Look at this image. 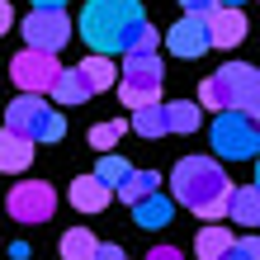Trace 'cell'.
I'll return each instance as SVG.
<instances>
[{
	"label": "cell",
	"instance_id": "6da1fadb",
	"mask_svg": "<svg viewBox=\"0 0 260 260\" xmlns=\"http://www.w3.org/2000/svg\"><path fill=\"white\" fill-rule=\"evenodd\" d=\"M171 194H175V204H185L204 222H218V218H227L232 180L222 175V166L213 161V156H185L171 171Z\"/></svg>",
	"mask_w": 260,
	"mask_h": 260
},
{
	"label": "cell",
	"instance_id": "7a4b0ae2",
	"mask_svg": "<svg viewBox=\"0 0 260 260\" xmlns=\"http://www.w3.org/2000/svg\"><path fill=\"white\" fill-rule=\"evenodd\" d=\"M137 19H142V5L137 0H90L81 10V38H85L90 52L118 57Z\"/></svg>",
	"mask_w": 260,
	"mask_h": 260
},
{
	"label": "cell",
	"instance_id": "3957f363",
	"mask_svg": "<svg viewBox=\"0 0 260 260\" xmlns=\"http://www.w3.org/2000/svg\"><path fill=\"white\" fill-rule=\"evenodd\" d=\"M5 133L14 137H28V142H62V114L52 109L48 100H38V95H19V100H10L5 104Z\"/></svg>",
	"mask_w": 260,
	"mask_h": 260
},
{
	"label": "cell",
	"instance_id": "277c9868",
	"mask_svg": "<svg viewBox=\"0 0 260 260\" xmlns=\"http://www.w3.org/2000/svg\"><path fill=\"white\" fill-rule=\"evenodd\" d=\"M118 100L128 109H142V104H161V85H166V62L156 52H142V57H123L118 67Z\"/></svg>",
	"mask_w": 260,
	"mask_h": 260
},
{
	"label": "cell",
	"instance_id": "5b68a950",
	"mask_svg": "<svg viewBox=\"0 0 260 260\" xmlns=\"http://www.w3.org/2000/svg\"><path fill=\"white\" fill-rule=\"evenodd\" d=\"M208 142H213V151H218L222 161H251L260 151V128H255L251 114L218 109V118H213V128H208Z\"/></svg>",
	"mask_w": 260,
	"mask_h": 260
},
{
	"label": "cell",
	"instance_id": "8992f818",
	"mask_svg": "<svg viewBox=\"0 0 260 260\" xmlns=\"http://www.w3.org/2000/svg\"><path fill=\"white\" fill-rule=\"evenodd\" d=\"M213 85H218V95H222V109L260 118V71L251 62H227L213 76Z\"/></svg>",
	"mask_w": 260,
	"mask_h": 260
},
{
	"label": "cell",
	"instance_id": "52a82bcc",
	"mask_svg": "<svg viewBox=\"0 0 260 260\" xmlns=\"http://www.w3.org/2000/svg\"><path fill=\"white\" fill-rule=\"evenodd\" d=\"M57 52H38V48H24L19 57H10V81L19 85V95H48V85L57 81Z\"/></svg>",
	"mask_w": 260,
	"mask_h": 260
},
{
	"label": "cell",
	"instance_id": "ba28073f",
	"mask_svg": "<svg viewBox=\"0 0 260 260\" xmlns=\"http://www.w3.org/2000/svg\"><path fill=\"white\" fill-rule=\"evenodd\" d=\"M5 208L14 222H48L52 208H57V189L48 180H19L10 194H5Z\"/></svg>",
	"mask_w": 260,
	"mask_h": 260
},
{
	"label": "cell",
	"instance_id": "9c48e42d",
	"mask_svg": "<svg viewBox=\"0 0 260 260\" xmlns=\"http://www.w3.org/2000/svg\"><path fill=\"white\" fill-rule=\"evenodd\" d=\"M19 28H24V43H28V48H38V52H62L67 43H71L67 10H34Z\"/></svg>",
	"mask_w": 260,
	"mask_h": 260
},
{
	"label": "cell",
	"instance_id": "30bf717a",
	"mask_svg": "<svg viewBox=\"0 0 260 260\" xmlns=\"http://www.w3.org/2000/svg\"><path fill=\"white\" fill-rule=\"evenodd\" d=\"M204 24H208V48H237L246 38V14H241V5H213L204 14Z\"/></svg>",
	"mask_w": 260,
	"mask_h": 260
},
{
	"label": "cell",
	"instance_id": "8fae6325",
	"mask_svg": "<svg viewBox=\"0 0 260 260\" xmlns=\"http://www.w3.org/2000/svg\"><path fill=\"white\" fill-rule=\"evenodd\" d=\"M166 48H171L175 57H185V62L204 57V52H208V24L199 19V14H185V19L166 34Z\"/></svg>",
	"mask_w": 260,
	"mask_h": 260
},
{
	"label": "cell",
	"instance_id": "7c38bea8",
	"mask_svg": "<svg viewBox=\"0 0 260 260\" xmlns=\"http://www.w3.org/2000/svg\"><path fill=\"white\" fill-rule=\"evenodd\" d=\"M67 194H71V208L76 213H104V208H109V199H114V189L100 185L95 175H76Z\"/></svg>",
	"mask_w": 260,
	"mask_h": 260
},
{
	"label": "cell",
	"instance_id": "4fadbf2b",
	"mask_svg": "<svg viewBox=\"0 0 260 260\" xmlns=\"http://www.w3.org/2000/svg\"><path fill=\"white\" fill-rule=\"evenodd\" d=\"M128 208H133V222L142 227V232H147V227L156 232V227H166L175 218V204L166 194H147V199H137V204H128Z\"/></svg>",
	"mask_w": 260,
	"mask_h": 260
},
{
	"label": "cell",
	"instance_id": "5bb4252c",
	"mask_svg": "<svg viewBox=\"0 0 260 260\" xmlns=\"http://www.w3.org/2000/svg\"><path fill=\"white\" fill-rule=\"evenodd\" d=\"M227 218L241 222V227H255L260 222V189L255 185H232V194H227Z\"/></svg>",
	"mask_w": 260,
	"mask_h": 260
},
{
	"label": "cell",
	"instance_id": "9a60e30c",
	"mask_svg": "<svg viewBox=\"0 0 260 260\" xmlns=\"http://www.w3.org/2000/svg\"><path fill=\"white\" fill-rule=\"evenodd\" d=\"M28 166H34V142L28 137H14V133H0V171L19 175Z\"/></svg>",
	"mask_w": 260,
	"mask_h": 260
},
{
	"label": "cell",
	"instance_id": "2e32d148",
	"mask_svg": "<svg viewBox=\"0 0 260 260\" xmlns=\"http://www.w3.org/2000/svg\"><path fill=\"white\" fill-rule=\"evenodd\" d=\"M48 95H52V100H62V104H85L90 95H95V90L85 85L81 67H62V71H57V81L48 85Z\"/></svg>",
	"mask_w": 260,
	"mask_h": 260
},
{
	"label": "cell",
	"instance_id": "e0dca14e",
	"mask_svg": "<svg viewBox=\"0 0 260 260\" xmlns=\"http://www.w3.org/2000/svg\"><path fill=\"white\" fill-rule=\"evenodd\" d=\"M161 114H166V133H199V123H204L199 104H189V100H171V104H161Z\"/></svg>",
	"mask_w": 260,
	"mask_h": 260
},
{
	"label": "cell",
	"instance_id": "ac0fdd59",
	"mask_svg": "<svg viewBox=\"0 0 260 260\" xmlns=\"http://www.w3.org/2000/svg\"><path fill=\"white\" fill-rule=\"evenodd\" d=\"M81 76H85V85L100 95V90H109V85L118 81V62H109L104 52H90L85 62H81Z\"/></svg>",
	"mask_w": 260,
	"mask_h": 260
},
{
	"label": "cell",
	"instance_id": "d6986e66",
	"mask_svg": "<svg viewBox=\"0 0 260 260\" xmlns=\"http://www.w3.org/2000/svg\"><path fill=\"white\" fill-rule=\"evenodd\" d=\"M227 246H232V232H227L222 222H208L204 232L194 237V255H199V260H218Z\"/></svg>",
	"mask_w": 260,
	"mask_h": 260
},
{
	"label": "cell",
	"instance_id": "ffe728a7",
	"mask_svg": "<svg viewBox=\"0 0 260 260\" xmlns=\"http://www.w3.org/2000/svg\"><path fill=\"white\" fill-rule=\"evenodd\" d=\"M156 185H161V175H156V171H128V175H123V185H118L114 194L123 199V204H137V199L156 194Z\"/></svg>",
	"mask_w": 260,
	"mask_h": 260
},
{
	"label": "cell",
	"instance_id": "44dd1931",
	"mask_svg": "<svg viewBox=\"0 0 260 260\" xmlns=\"http://www.w3.org/2000/svg\"><path fill=\"white\" fill-rule=\"evenodd\" d=\"M95 246H100V237L90 227H71L62 237V260H95Z\"/></svg>",
	"mask_w": 260,
	"mask_h": 260
},
{
	"label": "cell",
	"instance_id": "7402d4cb",
	"mask_svg": "<svg viewBox=\"0 0 260 260\" xmlns=\"http://www.w3.org/2000/svg\"><path fill=\"white\" fill-rule=\"evenodd\" d=\"M156 48H161V34L147 19H137L133 34H128V43H123V57H142V52H156Z\"/></svg>",
	"mask_w": 260,
	"mask_h": 260
},
{
	"label": "cell",
	"instance_id": "603a6c76",
	"mask_svg": "<svg viewBox=\"0 0 260 260\" xmlns=\"http://www.w3.org/2000/svg\"><path fill=\"white\" fill-rule=\"evenodd\" d=\"M133 133H137V137H166V114H161V104H142V109H133Z\"/></svg>",
	"mask_w": 260,
	"mask_h": 260
},
{
	"label": "cell",
	"instance_id": "cb8c5ba5",
	"mask_svg": "<svg viewBox=\"0 0 260 260\" xmlns=\"http://www.w3.org/2000/svg\"><path fill=\"white\" fill-rule=\"evenodd\" d=\"M128 171H133V166H128L123 156H118V151H104V156H100V166H95V171H90V175H95L100 185L118 189V185H123V175H128Z\"/></svg>",
	"mask_w": 260,
	"mask_h": 260
},
{
	"label": "cell",
	"instance_id": "d4e9b609",
	"mask_svg": "<svg viewBox=\"0 0 260 260\" xmlns=\"http://www.w3.org/2000/svg\"><path fill=\"white\" fill-rule=\"evenodd\" d=\"M123 133H128V123H123V118H109V123H95V128H90V147H95V151H114V142H118Z\"/></svg>",
	"mask_w": 260,
	"mask_h": 260
},
{
	"label": "cell",
	"instance_id": "484cf974",
	"mask_svg": "<svg viewBox=\"0 0 260 260\" xmlns=\"http://www.w3.org/2000/svg\"><path fill=\"white\" fill-rule=\"evenodd\" d=\"M218 260H260V241L255 237H232V246H227Z\"/></svg>",
	"mask_w": 260,
	"mask_h": 260
},
{
	"label": "cell",
	"instance_id": "4316f807",
	"mask_svg": "<svg viewBox=\"0 0 260 260\" xmlns=\"http://www.w3.org/2000/svg\"><path fill=\"white\" fill-rule=\"evenodd\" d=\"M199 104H204V109H213V114L222 109V95H218V85H213V76H204V81H199Z\"/></svg>",
	"mask_w": 260,
	"mask_h": 260
},
{
	"label": "cell",
	"instance_id": "83f0119b",
	"mask_svg": "<svg viewBox=\"0 0 260 260\" xmlns=\"http://www.w3.org/2000/svg\"><path fill=\"white\" fill-rule=\"evenodd\" d=\"M95 260H123V246H114V241H100V246H95Z\"/></svg>",
	"mask_w": 260,
	"mask_h": 260
},
{
	"label": "cell",
	"instance_id": "f1b7e54d",
	"mask_svg": "<svg viewBox=\"0 0 260 260\" xmlns=\"http://www.w3.org/2000/svg\"><path fill=\"white\" fill-rule=\"evenodd\" d=\"M147 260H185V251L180 246H156V251H147Z\"/></svg>",
	"mask_w": 260,
	"mask_h": 260
},
{
	"label": "cell",
	"instance_id": "f546056e",
	"mask_svg": "<svg viewBox=\"0 0 260 260\" xmlns=\"http://www.w3.org/2000/svg\"><path fill=\"white\" fill-rule=\"evenodd\" d=\"M180 5H185V14H199V19H204V14L218 5V0H180Z\"/></svg>",
	"mask_w": 260,
	"mask_h": 260
},
{
	"label": "cell",
	"instance_id": "4dcf8cb0",
	"mask_svg": "<svg viewBox=\"0 0 260 260\" xmlns=\"http://www.w3.org/2000/svg\"><path fill=\"white\" fill-rule=\"evenodd\" d=\"M14 28V10H10V0H0V38H5Z\"/></svg>",
	"mask_w": 260,
	"mask_h": 260
},
{
	"label": "cell",
	"instance_id": "1f68e13d",
	"mask_svg": "<svg viewBox=\"0 0 260 260\" xmlns=\"http://www.w3.org/2000/svg\"><path fill=\"white\" fill-rule=\"evenodd\" d=\"M34 251H28V241H10V260H28Z\"/></svg>",
	"mask_w": 260,
	"mask_h": 260
},
{
	"label": "cell",
	"instance_id": "d6a6232c",
	"mask_svg": "<svg viewBox=\"0 0 260 260\" xmlns=\"http://www.w3.org/2000/svg\"><path fill=\"white\" fill-rule=\"evenodd\" d=\"M34 10H67V0H34Z\"/></svg>",
	"mask_w": 260,
	"mask_h": 260
},
{
	"label": "cell",
	"instance_id": "836d02e7",
	"mask_svg": "<svg viewBox=\"0 0 260 260\" xmlns=\"http://www.w3.org/2000/svg\"><path fill=\"white\" fill-rule=\"evenodd\" d=\"M218 5H246V0H218Z\"/></svg>",
	"mask_w": 260,
	"mask_h": 260
},
{
	"label": "cell",
	"instance_id": "e575fe53",
	"mask_svg": "<svg viewBox=\"0 0 260 260\" xmlns=\"http://www.w3.org/2000/svg\"><path fill=\"white\" fill-rule=\"evenodd\" d=\"M123 260H128V255H123Z\"/></svg>",
	"mask_w": 260,
	"mask_h": 260
}]
</instances>
